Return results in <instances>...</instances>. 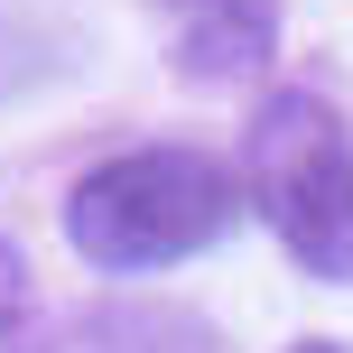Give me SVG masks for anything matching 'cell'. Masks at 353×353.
Wrapping results in <instances>:
<instances>
[{"instance_id": "obj_1", "label": "cell", "mask_w": 353, "mask_h": 353, "mask_svg": "<svg viewBox=\"0 0 353 353\" xmlns=\"http://www.w3.org/2000/svg\"><path fill=\"white\" fill-rule=\"evenodd\" d=\"M242 223V176L205 149L168 140V149H121V159L84 168L65 195V242L93 270H176L195 251H214Z\"/></svg>"}, {"instance_id": "obj_2", "label": "cell", "mask_w": 353, "mask_h": 353, "mask_svg": "<svg viewBox=\"0 0 353 353\" xmlns=\"http://www.w3.org/2000/svg\"><path fill=\"white\" fill-rule=\"evenodd\" d=\"M242 195L307 279H353V140L325 93H270L251 112Z\"/></svg>"}, {"instance_id": "obj_3", "label": "cell", "mask_w": 353, "mask_h": 353, "mask_svg": "<svg viewBox=\"0 0 353 353\" xmlns=\"http://www.w3.org/2000/svg\"><path fill=\"white\" fill-rule=\"evenodd\" d=\"M159 10L186 74H242L270 56V0H159Z\"/></svg>"}, {"instance_id": "obj_4", "label": "cell", "mask_w": 353, "mask_h": 353, "mask_svg": "<svg viewBox=\"0 0 353 353\" xmlns=\"http://www.w3.org/2000/svg\"><path fill=\"white\" fill-rule=\"evenodd\" d=\"M65 56H74V28L47 10V0H0V93L56 74Z\"/></svg>"}, {"instance_id": "obj_5", "label": "cell", "mask_w": 353, "mask_h": 353, "mask_svg": "<svg viewBox=\"0 0 353 353\" xmlns=\"http://www.w3.org/2000/svg\"><path fill=\"white\" fill-rule=\"evenodd\" d=\"M19 316H28V261L0 242V325H19Z\"/></svg>"}, {"instance_id": "obj_6", "label": "cell", "mask_w": 353, "mask_h": 353, "mask_svg": "<svg viewBox=\"0 0 353 353\" xmlns=\"http://www.w3.org/2000/svg\"><path fill=\"white\" fill-rule=\"evenodd\" d=\"M288 353H344V344H288Z\"/></svg>"}]
</instances>
